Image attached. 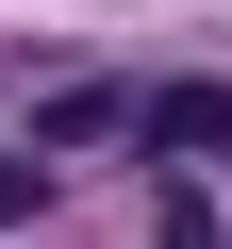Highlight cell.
Wrapping results in <instances>:
<instances>
[{"label":"cell","mask_w":232,"mask_h":249,"mask_svg":"<svg viewBox=\"0 0 232 249\" xmlns=\"http://www.w3.org/2000/svg\"><path fill=\"white\" fill-rule=\"evenodd\" d=\"M149 150L215 166V150H232V83H149Z\"/></svg>","instance_id":"obj_1"},{"label":"cell","mask_w":232,"mask_h":249,"mask_svg":"<svg viewBox=\"0 0 232 249\" xmlns=\"http://www.w3.org/2000/svg\"><path fill=\"white\" fill-rule=\"evenodd\" d=\"M149 249H232V216H215L199 183H166V199H149Z\"/></svg>","instance_id":"obj_3"},{"label":"cell","mask_w":232,"mask_h":249,"mask_svg":"<svg viewBox=\"0 0 232 249\" xmlns=\"http://www.w3.org/2000/svg\"><path fill=\"white\" fill-rule=\"evenodd\" d=\"M99 133H149V83H66L50 100V150H99Z\"/></svg>","instance_id":"obj_2"},{"label":"cell","mask_w":232,"mask_h":249,"mask_svg":"<svg viewBox=\"0 0 232 249\" xmlns=\"http://www.w3.org/2000/svg\"><path fill=\"white\" fill-rule=\"evenodd\" d=\"M33 199H50V166H33V150H0V232H33Z\"/></svg>","instance_id":"obj_4"}]
</instances>
